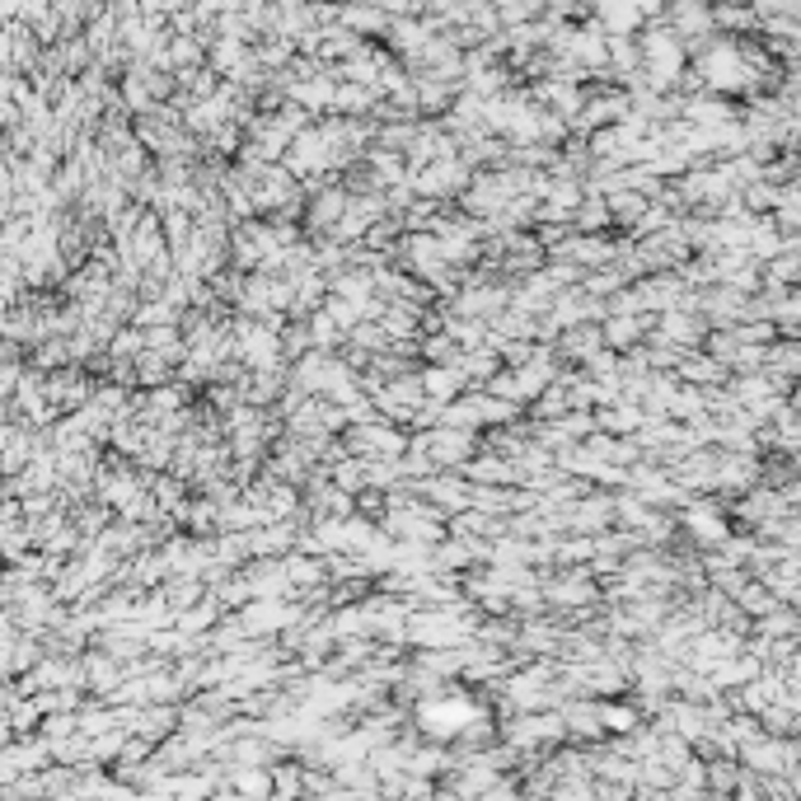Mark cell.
<instances>
[{
	"mask_svg": "<svg viewBox=\"0 0 801 801\" xmlns=\"http://www.w3.org/2000/svg\"><path fill=\"white\" fill-rule=\"evenodd\" d=\"M478 722H483L478 703L464 699V694H432V699L418 703V726H422V732H432L436 740H451V736L474 732Z\"/></svg>",
	"mask_w": 801,
	"mask_h": 801,
	"instance_id": "cell-1",
	"label": "cell"
},
{
	"mask_svg": "<svg viewBox=\"0 0 801 801\" xmlns=\"http://www.w3.org/2000/svg\"><path fill=\"white\" fill-rule=\"evenodd\" d=\"M459 385H464L459 370H445V366H436V370H426V376H422V389H426L432 399H455Z\"/></svg>",
	"mask_w": 801,
	"mask_h": 801,
	"instance_id": "cell-2",
	"label": "cell"
},
{
	"mask_svg": "<svg viewBox=\"0 0 801 801\" xmlns=\"http://www.w3.org/2000/svg\"><path fill=\"white\" fill-rule=\"evenodd\" d=\"M638 717H632V707H619V703H605V732H632Z\"/></svg>",
	"mask_w": 801,
	"mask_h": 801,
	"instance_id": "cell-3",
	"label": "cell"
}]
</instances>
